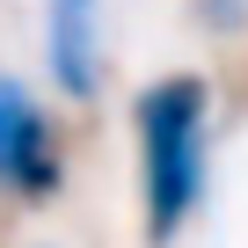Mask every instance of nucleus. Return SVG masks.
Segmentation results:
<instances>
[{
  "instance_id": "1",
  "label": "nucleus",
  "mask_w": 248,
  "mask_h": 248,
  "mask_svg": "<svg viewBox=\"0 0 248 248\" xmlns=\"http://www.w3.org/2000/svg\"><path fill=\"white\" fill-rule=\"evenodd\" d=\"M132 146H139V219L146 248L183 241L212 183V80L204 73H154L132 102Z\"/></svg>"
},
{
  "instance_id": "2",
  "label": "nucleus",
  "mask_w": 248,
  "mask_h": 248,
  "mask_svg": "<svg viewBox=\"0 0 248 248\" xmlns=\"http://www.w3.org/2000/svg\"><path fill=\"white\" fill-rule=\"evenodd\" d=\"M66 190V132L37 102L30 80L0 73V197L15 204H51Z\"/></svg>"
},
{
  "instance_id": "3",
  "label": "nucleus",
  "mask_w": 248,
  "mask_h": 248,
  "mask_svg": "<svg viewBox=\"0 0 248 248\" xmlns=\"http://www.w3.org/2000/svg\"><path fill=\"white\" fill-rule=\"evenodd\" d=\"M44 66L66 102L102 95V22L95 8H44Z\"/></svg>"
},
{
  "instance_id": "4",
  "label": "nucleus",
  "mask_w": 248,
  "mask_h": 248,
  "mask_svg": "<svg viewBox=\"0 0 248 248\" xmlns=\"http://www.w3.org/2000/svg\"><path fill=\"white\" fill-rule=\"evenodd\" d=\"M44 8H95V0H44Z\"/></svg>"
}]
</instances>
